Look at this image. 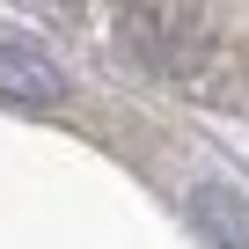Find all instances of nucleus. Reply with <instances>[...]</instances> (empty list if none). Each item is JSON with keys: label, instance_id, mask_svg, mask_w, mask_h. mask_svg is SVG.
I'll list each match as a JSON object with an SVG mask.
<instances>
[{"label": "nucleus", "instance_id": "nucleus-1", "mask_svg": "<svg viewBox=\"0 0 249 249\" xmlns=\"http://www.w3.org/2000/svg\"><path fill=\"white\" fill-rule=\"evenodd\" d=\"M191 220L213 249H249V198L234 183H198L191 191Z\"/></svg>", "mask_w": 249, "mask_h": 249}, {"label": "nucleus", "instance_id": "nucleus-2", "mask_svg": "<svg viewBox=\"0 0 249 249\" xmlns=\"http://www.w3.org/2000/svg\"><path fill=\"white\" fill-rule=\"evenodd\" d=\"M0 95L8 103H59L66 95V73L44 59V52H30V44H0Z\"/></svg>", "mask_w": 249, "mask_h": 249}]
</instances>
